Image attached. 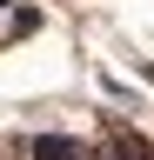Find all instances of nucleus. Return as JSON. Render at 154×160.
I'll return each instance as SVG.
<instances>
[{
	"mask_svg": "<svg viewBox=\"0 0 154 160\" xmlns=\"http://www.w3.org/2000/svg\"><path fill=\"white\" fill-rule=\"evenodd\" d=\"M27 153L34 160H94V147H81V140H67V133H40Z\"/></svg>",
	"mask_w": 154,
	"mask_h": 160,
	"instance_id": "f257e3e1",
	"label": "nucleus"
}]
</instances>
